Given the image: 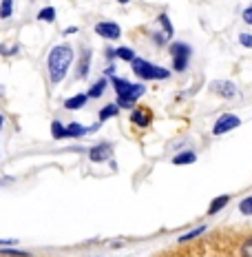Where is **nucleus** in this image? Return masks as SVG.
<instances>
[{
    "mask_svg": "<svg viewBox=\"0 0 252 257\" xmlns=\"http://www.w3.org/2000/svg\"><path fill=\"white\" fill-rule=\"evenodd\" d=\"M210 91L214 95H219L221 100H234L239 98V89L232 80H214L210 84Z\"/></svg>",
    "mask_w": 252,
    "mask_h": 257,
    "instance_id": "39448f33",
    "label": "nucleus"
},
{
    "mask_svg": "<svg viewBox=\"0 0 252 257\" xmlns=\"http://www.w3.org/2000/svg\"><path fill=\"white\" fill-rule=\"evenodd\" d=\"M71 34H78V27H67L64 29V36H71Z\"/></svg>",
    "mask_w": 252,
    "mask_h": 257,
    "instance_id": "c85d7f7f",
    "label": "nucleus"
},
{
    "mask_svg": "<svg viewBox=\"0 0 252 257\" xmlns=\"http://www.w3.org/2000/svg\"><path fill=\"white\" fill-rule=\"evenodd\" d=\"M131 69L142 82H148V80H168L170 78V69L153 64V62L144 60V58H135V60L131 62Z\"/></svg>",
    "mask_w": 252,
    "mask_h": 257,
    "instance_id": "7ed1b4c3",
    "label": "nucleus"
},
{
    "mask_svg": "<svg viewBox=\"0 0 252 257\" xmlns=\"http://www.w3.org/2000/svg\"><path fill=\"white\" fill-rule=\"evenodd\" d=\"M111 155H113V144L111 142H100V144H95V147L89 149V160L95 164L106 162Z\"/></svg>",
    "mask_w": 252,
    "mask_h": 257,
    "instance_id": "6e6552de",
    "label": "nucleus"
},
{
    "mask_svg": "<svg viewBox=\"0 0 252 257\" xmlns=\"http://www.w3.org/2000/svg\"><path fill=\"white\" fill-rule=\"evenodd\" d=\"M131 122L139 128H146L148 124L153 122V113L148 106H135V109L131 111Z\"/></svg>",
    "mask_w": 252,
    "mask_h": 257,
    "instance_id": "1a4fd4ad",
    "label": "nucleus"
},
{
    "mask_svg": "<svg viewBox=\"0 0 252 257\" xmlns=\"http://www.w3.org/2000/svg\"><path fill=\"white\" fill-rule=\"evenodd\" d=\"M0 53L3 56H14V53H18V45H0Z\"/></svg>",
    "mask_w": 252,
    "mask_h": 257,
    "instance_id": "b1692460",
    "label": "nucleus"
},
{
    "mask_svg": "<svg viewBox=\"0 0 252 257\" xmlns=\"http://www.w3.org/2000/svg\"><path fill=\"white\" fill-rule=\"evenodd\" d=\"M157 23H159V27L164 29V36H166V38H168V40L173 38V36H175V29H173V25H170V18H168V16L162 14V16L157 18Z\"/></svg>",
    "mask_w": 252,
    "mask_h": 257,
    "instance_id": "f3484780",
    "label": "nucleus"
},
{
    "mask_svg": "<svg viewBox=\"0 0 252 257\" xmlns=\"http://www.w3.org/2000/svg\"><path fill=\"white\" fill-rule=\"evenodd\" d=\"M38 20L40 23H56V9L45 7L42 12H38Z\"/></svg>",
    "mask_w": 252,
    "mask_h": 257,
    "instance_id": "aec40b11",
    "label": "nucleus"
},
{
    "mask_svg": "<svg viewBox=\"0 0 252 257\" xmlns=\"http://www.w3.org/2000/svg\"><path fill=\"white\" fill-rule=\"evenodd\" d=\"M95 34L104 40H120L122 29L117 23H113V20H102V23L95 25Z\"/></svg>",
    "mask_w": 252,
    "mask_h": 257,
    "instance_id": "0eeeda50",
    "label": "nucleus"
},
{
    "mask_svg": "<svg viewBox=\"0 0 252 257\" xmlns=\"http://www.w3.org/2000/svg\"><path fill=\"white\" fill-rule=\"evenodd\" d=\"M51 136L56 138V140H64V138H67V124H62L60 120H53L51 122Z\"/></svg>",
    "mask_w": 252,
    "mask_h": 257,
    "instance_id": "dca6fc26",
    "label": "nucleus"
},
{
    "mask_svg": "<svg viewBox=\"0 0 252 257\" xmlns=\"http://www.w3.org/2000/svg\"><path fill=\"white\" fill-rule=\"evenodd\" d=\"M87 102H89L87 93H76V95H71V98L64 100V109L67 111H80V109L87 106Z\"/></svg>",
    "mask_w": 252,
    "mask_h": 257,
    "instance_id": "9b49d317",
    "label": "nucleus"
},
{
    "mask_svg": "<svg viewBox=\"0 0 252 257\" xmlns=\"http://www.w3.org/2000/svg\"><path fill=\"white\" fill-rule=\"evenodd\" d=\"M115 58H120V60H124V62H133L135 60V51L131 49V47H117L115 49Z\"/></svg>",
    "mask_w": 252,
    "mask_h": 257,
    "instance_id": "a211bd4d",
    "label": "nucleus"
},
{
    "mask_svg": "<svg viewBox=\"0 0 252 257\" xmlns=\"http://www.w3.org/2000/svg\"><path fill=\"white\" fill-rule=\"evenodd\" d=\"M239 126H241V117H239V115H234V113H223L217 122H214L212 136H226V133H230L232 128H239Z\"/></svg>",
    "mask_w": 252,
    "mask_h": 257,
    "instance_id": "423d86ee",
    "label": "nucleus"
},
{
    "mask_svg": "<svg viewBox=\"0 0 252 257\" xmlns=\"http://www.w3.org/2000/svg\"><path fill=\"white\" fill-rule=\"evenodd\" d=\"M241 18H243V23H245V25H252V5H250V7H245V9H243Z\"/></svg>",
    "mask_w": 252,
    "mask_h": 257,
    "instance_id": "bb28decb",
    "label": "nucleus"
},
{
    "mask_svg": "<svg viewBox=\"0 0 252 257\" xmlns=\"http://www.w3.org/2000/svg\"><path fill=\"white\" fill-rule=\"evenodd\" d=\"M106 87H109V78H100V80H95V82L89 87V91H87L89 100H98V98H102V95L106 93Z\"/></svg>",
    "mask_w": 252,
    "mask_h": 257,
    "instance_id": "f8f14e48",
    "label": "nucleus"
},
{
    "mask_svg": "<svg viewBox=\"0 0 252 257\" xmlns=\"http://www.w3.org/2000/svg\"><path fill=\"white\" fill-rule=\"evenodd\" d=\"M203 231H206V226H197V228H192V231H188L186 235H181L177 242H179V244H186V242H190V239H197Z\"/></svg>",
    "mask_w": 252,
    "mask_h": 257,
    "instance_id": "6ab92c4d",
    "label": "nucleus"
},
{
    "mask_svg": "<svg viewBox=\"0 0 252 257\" xmlns=\"http://www.w3.org/2000/svg\"><path fill=\"white\" fill-rule=\"evenodd\" d=\"M197 162V153L195 151H181L173 158L175 167H186V164H195Z\"/></svg>",
    "mask_w": 252,
    "mask_h": 257,
    "instance_id": "4468645a",
    "label": "nucleus"
},
{
    "mask_svg": "<svg viewBox=\"0 0 252 257\" xmlns=\"http://www.w3.org/2000/svg\"><path fill=\"white\" fill-rule=\"evenodd\" d=\"M239 213H241V215H245V217L252 215V195L243 197V200L239 202Z\"/></svg>",
    "mask_w": 252,
    "mask_h": 257,
    "instance_id": "412c9836",
    "label": "nucleus"
},
{
    "mask_svg": "<svg viewBox=\"0 0 252 257\" xmlns=\"http://www.w3.org/2000/svg\"><path fill=\"white\" fill-rule=\"evenodd\" d=\"M117 3H120V5H126V3H131V0H117Z\"/></svg>",
    "mask_w": 252,
    "mask_h": 257,
    "instance_id": "7c9ffc66",
    "label": "nucleus"
},
{
    "mask_svg": "<svg viewBox=\"0 0 252 257\" xmlns=\"http://www.w3.org/2000/svg\"><path fill=\"white\" fill-rule=\"evenodd\" d=\"M228 202H230V195H219V197H214V200L210 202V206H208L206 215H208V217L217 215V213H219V211H221V208H223V206H228Z\"/></svg>",
    "mask_w": 252,
    "mask_h": 257,
    "instance_id": "ddd939ff",
    "label": "nucleus"
},
{
    "mask_svg": "<svg viewBox=\"0 0 252 257\" xmlns=\"http://www.w3.org/2000/svg\"><path fill=\"white\" fill-rule=\"evenodd\" d=\"M239 42L245 49H252V34H239Z\"/></svg>",
    "mask_w": 252,
    "mask_h": 257,
    "instance_id": "393cba45",
    "label": "nucleus"
},
{
    "mask_svg": "<svg viewBox=\"0 0 252 257\" xmlns=\"http://www.w3.org/2000/svg\"><path fill=\"white\" fill-rule=\"evenodd\" d=\"M0 255H14V257H29V253H25V250H14V248H3V250H0Z\"/></svg>",
    "mask_w": 252,
    "mask_h": 257,
    "instance_id": "a878e982",
    "label": "nucleus"
},
{
    "mask_svg": "<svg viewBox=\"0 0 252 257\" xmlns=\"http://www.w3.org/2000/svg\"><path fill=\"white\" fill-rule=\"evenodd\" d=\"M111 84H113V91L117 95V106L120 109H135V102L146 93V84L144 82H131L126 78H111Z\"/></svg>",
    "mask_w": 252,
    "mask_h": 257,
    "instance_id": "f03ea898",
    "label": "nucleus"
},
{
    "mask_svg": "<svg viewBox=\"0 0 252 257\" xmlns=\"http://www.w3.org/2000/svg\"><path fill=\"white\" fill-rule=\"evenodd\" d=\"M104 56H106V60H109V62L117 60V58H115V49H111V47H106V49H104Z\"/></svg>",
    "mask_w": 252,
    "mask_h": 257,
    "instance_id": "cd10ccee",
    "label": "nucleus"
},
{
    "mask_svg": "<svg viewBox=\"0 0 252 257\" xmlns=\"http://www.w3.org/2000/svg\"><path fill=\"white\" fill-rule=\"evenodd\" d=\"M73 58H76V51L67 42L56 45L49 51V56H47V69H49V78L53 84H60L64 80V76L69 73V67L73 64Z\"/></svg>",
    "mask_w": 252,
    "mask_h": 257,
    "instance_id": "f257e3e1",
    "label": "nucleus"
},
{
    "mask_svg": "<svg viewBox=\"0 0 252 257\" xmlns=\"http://www.w3.org/2000/svg\"><path fill=\"white\" fill-rule=\"evenodd\" d=\"M3 126H5V117H3V113H0V131H3Z\"/></svg>",
    "mask_w": 252,
    "mask_h": 257,
    "instance_id": "c756f323",
    "label": "nucleus"
},
{
    "mask_svg": "<svg viewBox=\"0 0 252 257\" xmlns=\"http://www.w3.org/2000/svg\"><path fill=\"white\" fill-rule=\"evenodd\" d=\"M91 58H93V53H91V49L84 47L82 56H80V60H78V69H76V73H78L80 80H84V78L89 76V71H91Z\"/></svg>",
    "mask_w": 252,
    "mask_h": 257,
    "instance_id": "9d476101",
    "label": "nucleus"
},
{
    "mask_svg": "<svg viewBox=\"0 0 252 257\" xmlns=\"http://www.w3.org/2000/svg\"><path fill=\"white\" fill-rule=\"evenodd\" d=\"M168 53H170V60H173V71H177V73H184L186 69H188V64H190L192 47L188 45V42L175 40V42H170Z\"/></svg>",
    "mask_w": 252,
    "mask_h": 257,
    "instance_id": "20e7f679",
    "label": "nucleus"
},
{
    "mask_svg": "<svg viewBox=\"0 0 252 257\" xmlns=\"http://www.w3.org/2000/svg\"><path fill=\"white\" fill-rule=\"evenodd\" d=\"M117 113H120V106H117L115 102L104 104V106L100 109V113H98V122L102 124V122H106V120H111V117H115Z\"/></svg>",
    "mask_w": 252,
    "mask_h": 257,
    "instance_id": "2eb2a0df",
    "label": "nucleus"
},
{
    "mask_svg": "<svg viewBox=\"0 0 252 257\" xmlns=\"http://www.w3.org/2000/svg\"><path fill=\"white\" fill-rule=\"evenodd\" d=\"M14 14V0H3L0 3V18H12Z\"/></svg>",
    "mask_w": 252,
    "mask_h": 257,
    "instance_id": "4be33fe9",
    "label": "nucleus"
},
{
    "mask_svg": "<svg viewBox=\"0 0 252 257\" xmlns=\"http://www.w3.org/2000/svg\"><path fill=\"white\" fill-rule=\"evenodd\" d=\"M241 257H252V237H248L241 244Z\"/></svg>",
    "mask_w": 252,
    "mask_h": 257,
    "instance_id": "5701e85b",
    "label": "nucleus"
}]
</instances>
